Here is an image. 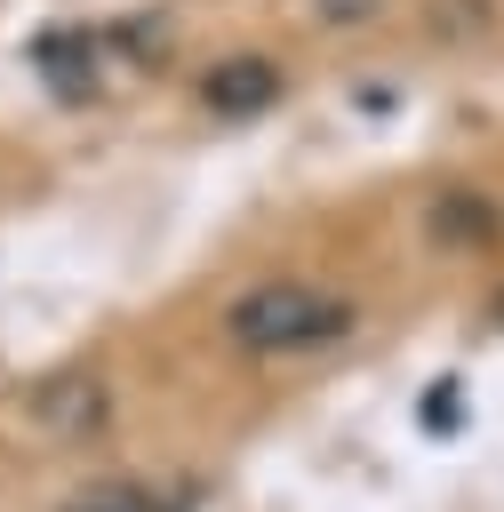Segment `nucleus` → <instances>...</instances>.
I'll return each mask as SVG.
<instances>
[{
    "label": "nucleus",
    "instance_id": "f257e3e1",
    "mask_svg": "<svg viewBox=\"0 0 504 512\" xmlns=\"http://www.w3.org/2000/svg\"><path fill=\"white\" fill-rule=\"evenodd\" d=\"M360 320L352 296H336L328 280H304V272H264L248 288L224 296V344L248 352V360H304V352H328L344 344Z\"/></svg>",
    "mask_w": 504,
    "mask_h": 512
},
{
    "label": "nucleus",
    "instance_id": "f03ea898",
    "mask_svg": "<svg viewBox=\"0 0 504 512\" xmlns=\"http://www.w3.org/2000/svg\"><path fill=\"white\" fill-rule=\"evenodd\" d=\"M184 104L200 120H216V128H248V120L288 104V64L272 48H224L184 80Z\"/></svg>",
    "mask_w": 504,
    "mask_h": 512
},
{
    "label": "nucleus",
    "instance_id": "7ed1b4c3",
    "mask_svg": "<svg viewBox=\"0 0 504 512\" xmlns=\"http://www.w3.org/2000/svg\"><path fill=\"white\" fill-rule=\"evenodd\" d=\"M432 232H440L448 248H488V240L504 232V208H496L480 184H448V192L432 200Z\"/></svg>",
    "mask_w": 504,
    "mask_h": 512
},
{
    "label": "nucleus",
    "instance_id": "20e7f679",
    "mask_svg": "<svg viewBox=\"0 0 504 512\" xmlns=\"http://www.w3.org/2000/svg\"><path fill=\"white\" fill-rule=\"evenodd\" d=\"M504 24V0H424V32L440 48H480Z\"/></svg>",
    "mask_w": 504,
    "mask_h": 512
},
{
    "label": "nucleus",
    "instance_id": "39448f33",
    "mask_svg": "<svg viewBox=\"0 0 504 512\" xmlns=\"http://www.w3.org/2000/svg\"><path fill=\"white\" fill-rule=\"evenodd\" d=\"M400 0H296V16L312 24V32H328V40H352V32H376L384 16H392Z\"/></svg>",
    "mask_w": 504,
    "mask_h": 512
}]
</instances>
